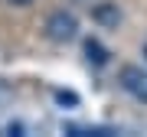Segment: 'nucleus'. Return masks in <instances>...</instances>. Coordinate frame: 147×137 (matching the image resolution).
Listing matches in <instances>:
<instances>
[{
    "label": "nucleus",
    "mask_w": 147,
    "mask_h": 137,
    "mask_svg": "<svg viewBox=\"0 0 147 137\" xmlns=\"http://www.w3.org/2000/svg\"><path fill=\"white\" fill-rule=\"evenodd\" d=\"M46 33H49L53 42H69V39L79 36V20H75L72 13L59 10V13H53V16L46 20Z\"/></svg>",
    "instance_id": "1"
},
{
    "label": "nucleus",
    "mask_w": 147,
    "mask_h": 137,
    "mask_svg": "<svg viewBox=\"0 0 147 137\" xmlns=\"http://www.w3.org/2000/svg\"><path fill=\"white\" fill-rule=\"evenodd\" d=\"M118 79H121V85H124L127 95H134L137 101H144V105H147V72H144V68H137V65H124Z\"/></svg>",
    "instance_id": "2"
},
{
    "label": "nucleus",
    "mask_w": 147,
    "mask_h": 137,
    "mask_svg": "<svg viewBox=\"0 0 147 137\" xmlns=\"http://www.w3.org/2000/svg\"><path fill=\"white\" fill-rule=\"evenodd\" d=\"M92 20L101 23V26H118L121 23V10H118V3H98L92 10Z\"/></svg>",
    "instance_id": "3"
},
{
    "label": "nucleus",
    "mask_w": 147,
    "mask_h": 137,
    "mask_svg": "<svg viewBox=\"0 0 147 137\" xmlns=\"http://www.w3.org/2000/svg\"><path fill=\"white\" fill-rule=\"evenodd\" d=\"M85 56H88V62H95V65H105L111 52H108L105 46H101L98 39H88V42H85Z\"/></svg>",
    "instance_id": "4"
},
{
    "label": "nucleus",
    "mask_w": 147,
    "mask_h": 137,
    "mask_svg": "<svg viewBox=\"0 0 147 137\" xmlns=\"http://www.w3.org/2000/svg\"><path fill=\"white\" fill-rule=\"evenodd\" d=\"M56 98L62 101V105H75V101H79V98L72 95V91H56Z\"/></svg>",
    "instance_id": "5"
},
{
    "label": "nucleus",
    "mask_w": 147,
    "mask_h": 137,
    "mask_svg": "<svg viewBox=\"0 0 147 137\" xmlns=\"http://www.w3.org/2000/svg\"><path fill=\"white\" fill-rule=\"evenodd\" d=\"M10 3H16V7H26V3H33V0H10Z\"/></svg>",
    "instance_id": "6"
},
{
    "label": "nucleus",
    "mask_w": 147,
    "mask_h": 137,
    "mask_svg": "<svg viewBox=\"0 0 147 137\" xmlns=\"http://www.w3.org/2000/svg\"><path fill=\"white\" fill-rule=\"evenodd\" d=\"M144 56H147V49H144Z\"/></svg>",
    "instance_id": "7"
}]
</instances>
